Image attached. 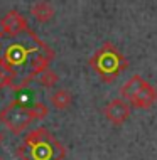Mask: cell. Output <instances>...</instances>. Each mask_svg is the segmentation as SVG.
<instances>
[{"label": "cell", "mask_w": 157, "mask_h": 160, "mask_svg": "<svg viewBox=\"0 0 157 160\" xmlns=\"http://www.w3.org/2000/svg\"><path fill=\"white\" fill-rule=\"evenodd\" d=\"M15 153L20 160H64L66 148L49 130L41 127L24 137Z\"/></svg>", "instance_id": "1"}, {"label": "cell", "mask_w": 157, "mask_h": 160, "mask_svg": "<svg viewBox=\"0 0 157 160\" xmlns=\"http://www.w3.org/2000/svg\"><path fill=\"white\" fill-rule=\"evenodd\" d=\"M90 68L102 78L103 83H113L125 69L128 68V59L120 52L112 42H105L100 49L90 58Z\"/></svg>", "instance_id": "2"}, {"label": "cell", "mask_w": 157, "mask_h": 160, "mask_svg": "<svg viewBox=\"0 0 157 160\" xmlns=\"http://www.w3.org/2000/svg\"><path fill=\"white\" fill-rule=\"evenodd\" d=\"M0 122L5 125L7 130H10L14 135H19L34 120L30 116L29 106L20 103V99H14L10 105H7L0 111Z\"/></svg>", "instance_id": "3"}, {"label": "cell", "mask_w": 157, "mask_h": 160, "mask_svg": "<svg viewBox=\"0 0 157 160\" xmlns=\"http://www.w3.org/2000/svg\"><path fill=\"white\" fill-rule=\"evenodd\" d=\"M0 36H10V37H17L24 32H29V24L27 19L19 14L17 10H10L8 14H5L0 20Z\"/></svg>", "instance_id": "4"}, {"label": "cell", "mask_w": 157, "mask_h": 160, "mask_svg": "<svg viewBox=\"0 0 157 160\" xmlns=\"http://www.w3.org/2000/svg\"><path fill=\"white\" fill-rule=\"evenodd\" d=\"M130 110H132V108H130L128 101H125V99H122V98H115V99H112V101H108L107 105H105L103 115L112 125L120 127V125H123L128 120Z\"/></svg>", "instance_id": "5"}, {"label": "cell", "mask_w": 157, "mask_h": 160, "mask_svg": "<svg viewBox=\"0 0 157 160\" xmlns=\"http://www.w3.org/2000/svg\"><path fill=\"white\" fill-rule=\"evenodd\" d=\"M44 47H47L44 42H41L36 49H27L25 46L22 44H12L8 49L5 51V54H3V59L10 64V66H20V64H24L25 61H27V58L30 54H34V52H37V51H41V49H44Z\"/></svg>", "instance_id": "6"}, {"label": "cell", "mask_w": 157, "mask_h": 160, "mask_svg": "<svg viewBox=\"0 0 157 160\" xmlns=\"http://www.w3.org/2000/svg\"><path fill=\"white\" fill-rule=\"evenodd\" d=\"M155 101H157V89L145 81L140 88V91L135 94V98L130 101V106L139 108V110H149Z\"/></svg>", "instance_id": "7"}, {"label": "cell", "mask_w": 157, "mask_h": 160, "mask_svg": "<svg viewBox=\"0 0 157 160\" xmlns=\"http://www.w3.org/2000/svg\"><path fill=\"white\" fill-rule=\"evenodd\" d=\"M144 83H145V79H144L140 74H133L127 83L120 88V98L130 103L135 98V94L140 91V88L144 86Z\"/></svg>", "instance_id": "8"}, {"label": "cell", "mask_w": 157, "mask_h": 160, "mask_svg": "<svg viewBox=\"0 0 157 160\" xmlns=\"http://www.w3.org/2000/svg\"><path fill=\"white\" fill-rule=\"evenodd\" d=\"M30 14H32V17L37 20V22L44 24V22H49L52 17H54V8H52V5L49 2L41 0V2H37V3L32 5Z\"/></svg>", "instance_id": "9"}, {"label": "cell", "mask_w": 157, "mask_h": 160, "mask_svg": "<svg viewBox=\"0 0 157 160\" xmlns=\"http://www.w3.org/2000/svg\"><path fill=\"white\" fill-rule=\"evenodd\" d=\"M17 79V71L3 58H0V89L12 88Z\"/></svg>", "instance_id": "10"}, {"label": "cell", "mask_w": 157, "mask_h": 160, "mask_svg": "<svg viewBox=\"0 0 157 160\" xmlns=\"http://www.w3.org/2000/svg\"><path fill=\"white\" fill-rule=\"evenodd\" d=\"M71 101H73V94L68 89H58V91H54L51 94V105L59 111L68 110L71 106Z\"/></svg>", "instance_id": "11"}, {"label": "cell", "mask_w": 157, "mask_h": 160, "mask_svg": "<svg viewBox=\"0 0 157 160\" xmlns=\"http://www.w3.org/2000/svg\"><path fill=\"white\" fill-rule=\"evenodd\" d=\"M37 83L41 84V86H44V88H54L56 84H58V81H59V78H58V74H56L52 69H44V71L41 72L37 78Z\"/></svg>", "instance_id": "12"}, {"label": "cell", "mask_w": 157, "mask_h": 160, "mask_svg": "<svg viewBox=\"0 0 157 160\" xmlns=\"http://www.w3.org/2000/svg\"><path fill=\"white\" fill-rule=\"evenodd\" d=\"M29 111H30V116L32 120H44L47 113H49V108H47L44 103H34V105L29 106Z\"/></svg>", "instance_id": "13"}, {"label": "cell", "mask_w": 157, "mask_h": 160, "mask_svg": "<svg viewBox=\"0 0 157 160\" xmlns=\"http://www.w3.org/2000/svg\"><path fill=\"white\" fill-rule=\"evenodd\" d=\"M2 142H3V135L0 133V143H2Z\"/></svg>", "instance_id": "14"}, {"label": "cell", "mask_w": 157, "mask_h": 160, "mask_svg": "<svg viewBox=\"0 0 157 160\" xmlns=\"http://www.w3.org/2000/svg\"><path fill=\"white\" fill-rule=\"evenodd\" d=\"M0 160H5V158H3V157H0Z\"/></svg>", "instance_id": "15"}, {"label": "cell", "mask_w": 157, "mask_h": 160, "mask_svg": "<svg viewBox=\"0 0 157 160\" xmlns=\"http://www.w3.org/2000/svg\"><path fill=\"white\" fill-rule=\"evenodd\" d=\"M0 37H2V36H0Z\"/></svg>", "instance_id": "16"}]
</instances>
